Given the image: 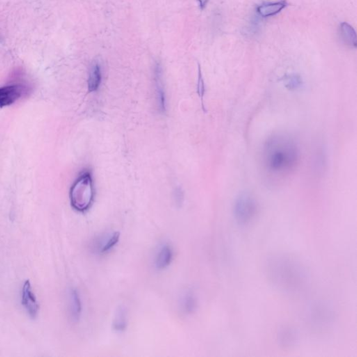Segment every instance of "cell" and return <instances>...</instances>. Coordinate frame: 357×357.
I'll return each instance as SVG.
<instances>
[{
  "label": "cell",
  "instance_id": "1",
  "mask_svg": "<svg viewBox=\"0 0 357 357\" xmlns=\"http://www.w3.org/2000/svg\"><path fill=\"white\" fill-rule=\"evenodd\" d=\"M300 149L294 137L289 133H276L268 137L260 153L262 180L269 189L285 185L299 165Z\"/></svg>",
  "mask_w": 357,
  "mask_h": 357
},
{
  "label": "cell",
  "instance_id": "2",
  "mask_svg": "<svg viewBox=\"0 0 357 357\" xmlns=\"http://www.w3.org/2000/svg\"><path fill=\"white\" fill-rule=\"evenodd\" d=\"M265 273L276 290L289 295H297L306 290L310 275L306 266L292 255L277 253L268 257Z\"/></svg>",
  "mask_w": 357,
  "mask_h": 357
},
{
  "label": "cell",
  "instance_id": "3",
  "mask_svg": "<svg viewBox=\"0 0 357 357\" xmlns=\"http://www.w3.org/2000/svg\"><path fill=\"white\" fill-rule=\"evenodd\" d=\"M94 181L90 171H84L71 187L70 201L72 208L77 212H85L92 207L94 202Z\"/></svg>",
  "mask_w": 357,
  "mask_h": 357
},
{
  "label": "cell",
  "instance_id": "4",
  "mask_svg": "<svg viewBox=\"0 0 357 357\" xmlns=\"http://www.w3.org/2000/svg\"><path fill=\"white\" fill-rule=\"evenodd\" d=\"M258 201L251 192H243L238 195L234 203V218L240 226L249 225L256 216Z\"/></svg>",
  "mask_w": 357,
  "mask_h": 357
},
{
  "label": "cell",
  "instance_id": "5",
  "mask_svg": "<svg viewBox=\"0 0 357 357\" xmlns=\"http://www.w3.org/2000/svg\"><path fill=\"white\" fill-rule=\"evenodd\" d=\"M119 238L120 234L118 232L103 234L94 241L93 249L98 254H105L118 244Z\"/></svg>",
  "mask_w": 357,
  "mask_h": 357
},
{
  "label": "cell",
  "instance_id": "6",
  "mask_svg": "<svg viewBox=\"0 0 357 357\" xmlns=\"http://www.w3.org/2000/svg\"><path fill=\"white\" fill-rule=\"evenodd\" d=\"M299 340V333L295 328L290 326H283L278 329V344L283 349H292L297 345Z\"/></svg>",
  "mask_w": 357,
  "mask_h": 357
},
{
  "label": "cell",
  "instance_id": "7",
  "mask_svg": "<svg viewBox=\"0 0 357 357\" xmlns=\"http://www.w3.org/2000/svg\"><path fill=\"white\" fill-rule=\"evenodd\" d=\"M26 91V87L20 85L0 87V108L13 104L24 95Z\"/></svg>",
  "mask_w": 357,
  "mask_h": 357
},
{
  "label": "cell",
  "instance_id": "8",
  "mask_svg": "<svg viewBox=\"0 0 357 357\" xmlns=\"http://www.w3.org/2000/svg\"><path fill=\"white\" fill-rule=\"evenodd\" d=\"M153 74H154L157 105L160 113H164L166 112V97L165 90H164L163 70L159 63H156L155 65Z\"/></svg>",
  "mask_w": 357,
  "mask_h": 357
},
{
  "label": "cell",
  "instance_id": "9",
  "mask_svg": "<svg viewBox=\"0 0 357 357\" xmlns=\"http://www.w3.org/2000/svg\"><path fill=\"white\" fill-rule=\"evenodd\" d=\"M23 305L32 317L35 318L38 315L39 304L35 294L32 292L31 284L29 281L25 282L22 292Z\"/></svg>",
  "mask_w": 357,
  "mask_h": 357
},
{
  "label": "cell",
  "instance_id": "10",
  "mask_svg": "<svg viewBox=\"0 0 357 357\" xmlns=\"http://www.w3.org/2000/svg\"><path fill=\"white\" fill-rule=\"evenodd\" d=\"M173 259V251L168 244L160 246L155 258V267L158 270H164L170 265Z\"/></svg>",
  "mask_w": 357,
  "mask_h": 357
},
{
  "label": "cell",
  "instance_id": "11",
  "mask_svg": "<svg viewBox=\"0 0 357 357\" xmlns=\"http://www.w3.org/2000/svg\"><path fill=\"white\" fill-rule=\"evenodd\" d=\"M112 326L114 331L118 333L126 331L128 326V311L126 307L119 306L116 309Z\"/></svg>",
  "mask_w": 357,
  "mask_h": 357
},
{
  "label": "cell",
  "instance_id": "12",
  "mask_svg": "<svg viewBox=\"0 0 357 357\" xmlns=\"http://www.w3.org/2000/svg\"><path fill=\"white\" fill-rule=\"evenodd\" d=\"M69 306L71 318L74 322H78L82 314V302L79 294L76 289H71L69 292Z\"/></svg>",
  "mask_w": 357,
  "mask_h": 357
},
{
  "label": "cell",
  "instance_id": "13",
  "mask_svg": "<svg viewBox=\"0 0 357 357\" xmlns=\"http://www.w3.org/2000/svg\"><path fill=\"white\" fill-rule=\"evenodd\" d=\"M287 6L285 1L278 2V3L265 4L257 8V12L259 15L262 17L267 18L277 15L282 10Z\"/></svg>",
  "mask_w": 357,
  "mask_h": 357
},
{
  "label": "cell",
  "instance_id": "14",
  "mask_svg": "<svg viewBox=\"0 0 357 357\" xmlns=\"http://www.w3.org/2000/svg\"><path fill=\"white\" fill-rule=\"evenodd\" d=\"M102 80V72L101 66L96 62L91 67L88 78V89L89 92H94L99 89Z\"/></svg>",
  "mask_w": 357,
  "mask_h": 357
},
{
  "label": "cell",
  "instance_id": "15",
  "mask_svg": "<svg viewBox=\"0 0 357 357\" xmlns=\"http://www.w3.org/2000/svg\"><path fill=\"white\" fill-rule=\"evenodd\" d=\"M181 306L182 311L187 315H192L196 311L198 308V300L194 292L188 291L182 296L181 299Z\"/></svg>",
  "mask_w": 357,
  "mask_h": 357
},
{
  "label": "cell",
  "instance_id": "16",
  "mask_svg": "<svg viewBox=\"0 0 357 357\" xmlns=\"http://www.w3.org/2000/svg\"><path fill=\"white\" fill-rule=\"evenodd\" d=\"M340 36H341L344 42L350 47L356 48L357 38L356 32L354 28L349 23H342L340 24Z\"/></svg>",
  "mask_w": 357,
  "mask_h": 357
},
{
  "label": "cell",
  "instance_id": "17",
  "mask_svg": "<svg viewBox=\"0 0 357 357\" xmlns=\"http://www.w3.org/2000/svg\"><path fill=\"white\" fill-rule=\"evenodd\" d=\"M312 315V320L315 321L316 324L318 323H326L329 322L331 318V312L327 308H317L316 306L315 308L312 309L311 312Z\"/></svg>",
  "mask_w": 357,
  "mask_h": 357
},
{
  "label": "cell",
  "instance_id": "18",
  "mask_svg": "<svg viewBox=\"0 0 357 357\" xmlns=\"http://www.w3.org/2000/svg\"><path fill=\"white\" fill-rule=\"evenodd\" d=\"M303 80L297 74L287 76L284 80V85L290 91H297L303 87Z\"/></svg>",
  "mask_w": 357,
  "mask_h": 357
},
{
  "label": "cell",
  "instance_id": "19",
  "mask_svg": "<svg viewBox=\"0 0 357 357\" xmlns=\"http://www.w3.org/2000/svg\"><path fill=\"white\" fill-rule=\"evenodd\" d=\"M198 94L201 100L202 108L205 111L204 105V96L205 94V85L204 79H203V74H202L201 68L198 65Z\"/></svg>",
  "mask_w": 357,
  "mask_h": 357
},
{
  "label": "cell",
  "instance_id": "20",
  "mask_svg": "<svg viewBox=\"0 0 357 357\" xmlns=\"http://www.w3.org/2000/svg\"><path fill=\"white\" fill-rule=\"evenodd\" d=\"M174 198H175V202L176 205L181 206L182 202H183L184 195L182 194L181 189H176L175 194H174Z\"/></svg>",
  "mask_w": 357,
  "mask_h": 357
},
{
  "label": "cell",
  "instance_id": "21",
  "mask_svg": "<svg viewBox=\"0 0 357 357\" xmlns=\"http://www.w3.org/2000/svg\"><path fill=\"white\" fill-rule=\"evenodd\" d=\"M208 1L209 0H198L201 10H204L205 7H206L207 5H208Z\"/></svg>",
  "mask_w": 357,
  "mask_h": 357
}]
</instances>
